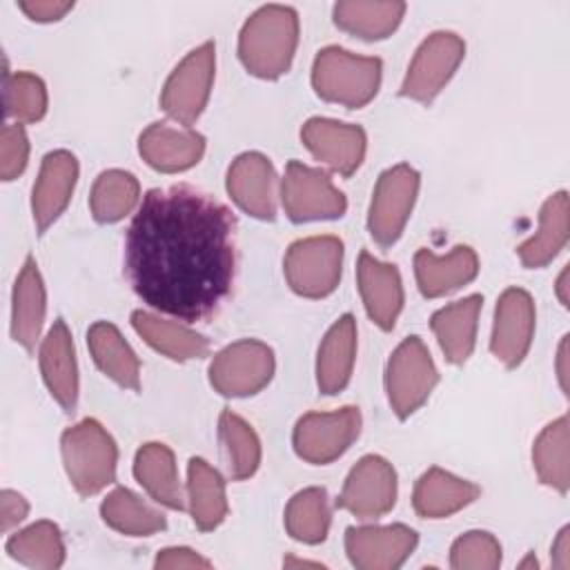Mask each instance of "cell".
Returning <instances> with one entry per match:
<instances>
[{
  "instance_id": "31",
  "label": "cell",
  "mask_w": 570,
  "mask_h": 570,
  "mask_svg": "<svg viewBox=\"0 0 570 570\" xmlns=\"http://www.w3.org/2000/svg\"><path fill=\"white\" fill-rule=\"evenodd\" d=\"M131 325L154 350L163 352L174 361L200 358L209 352V341L205 336L178 323L158 318L149 312L136 309L131 314Z\"/></svg>"
},
{
  "instance_id": "4",
  "label": "cell",
  "mask_w": 570,
  "mask_h": 570,
  "mask_svg": "<svg viewBox=\"0 0 570 570\" xmlns=\"http://www.w3.org/2000/svg\"><path fill=\"white\" fill-rule=\"evenodd\" d=\"M60 448L67 476L82 497L96 494L114 481L118 448L98 421L85 419L69 428Z\"/></svg>"
},
{
  "instance_id": "2",
  "label": "cell",
  "mask_w": 570,
  "mask_h": 570,
  "mask_svg": "<svg viewBox=\"0 0 570 570\" xmlns=\"http://www.w3.org/2000/svg\"><path fill=\"white\" fill-rule=\"evenodd\" d=\"M298 45V13L285 4H267L254 11L240 29L238 56L245 69L258 78L283 76Z\"/></svg>"
},
{
  "instance_id": "9",
  "label": "cell",
  "mask_w": 570,
  "mask_h": 570,
  "mask_svg": "<svg viewBox=\"0 0 570 570\" xmlns=\"http://www.w3.org/2000/svg\"><path fill=\"white\" fill-rule=\"evenodd\" d=\"M463 56H465V42L456 33L452 31L430 33L416 49L399 94L416 102H432L434 96L454 76Z\"/></svg>"
},
{
  "instance_id": "13",
  "label": "cell",
  "mask_w": 570,
  "mask_h": 570,
  "mask_svg": "<svg viewBox=\"0 0 570 570\" xmlns=\"http://www.w3.org/2000/svg\"><path fill=\"white\" fill-rule=\"evenodd\" d=\"M396 503V472L390 461L376 454L363 456L347 474L336 505L358 519L390 512Z\"/></svg>"
},
{
  "instance_id": "43",
  "label": "cell",
  "mask_w": 570,
  "mask_h": 570,
  "mask_svg": "<svg viewBox=\"0 0 570 570\" xmlns=\"http://www.w3.org/2000/svg\"><path fill=\"white\" fill-rule=\"evenodd\" d=\"M212 563L191 548H165L156 557V568H209Z\"/></svg>"
},
{
  "instance_id": "8",
  "label": "cell",
  "mask_w": 570,
  "mask_h": 570,
  "mask_svg": "<svg viewBox=\"0 0 570 570\" xmlns=\"http://www.w3.org/2000/svg\"><path fill=\"white\" fill-rule=\"evenodd\" d=\"M416 194L419 174L405 163L394 165L379 176L367 214L370 234L379 245L387 247L396 243L412 214Z\"/></svg>"
},
{
  "instance_id": "26",
  "label": "cell",
  "mask_w": 570,
  "mask_h": 570,
  "mask_svg": "<svg viewBox=\"0 0 570 570\" xmlns=\"http://www.w3.org/2000/svg\"><path fill=\"white\" fill-rule=\"evenodd\" d=\"M356 354V323L343 314L325 334L316 358V383L323 394H338L352 374Z\"/></svg>"
},
{
  "instance_id": "34",
  "label": "cell",
  "mask_w": 570,
  "mask_h": 570,
  "mask_svg": "<svg viewBox=\"0 0 570 570\" xmlns=\"http://www.w3.org/2000/svg\"><path fill=\"white\" fill-rule=\"evenodd\" d=\"M100 514L107 525L129 537H149L167 525L158 510L147 505L127 488H116L109 492L100 505Z\"/></svg>"
},
{
  "instance_id": "7",
  "label": "cell",
  "mask_w": 570,
  "mask_h": 570,
  "mask_svg": "<svg viewBox=\"0 0 570 570\" xmlns=\"http://www.w3.org/2000/svg\"><path fill=\"white\" fill-rule=\"evenodd\" d=\"M216 71V47L214 42H203L189 51L176 69L169 73L163 94L160 107L167 116L183 125H191L205 109L212 82Z\"/></svg>"
},
{
  "instance_id": "20",
  "label": "cell",
  "mask_w": 570,
  "mask_h": 570,
  "mask_svg": "<svg viewBox=\"0 0 570 570\" xmlns=\"http://www.w3.org/2000/svg\"><path fill=\"white\" fill-rule=\"evenodd\" d=\"M356 276L358 292L370 318L381 330H392L403 307V285L399 269L390 263H381L367 252H361Z\"/></svg>"
},
{
  "instance_id": "33",
  "label": "cell",
  "mask_w": 570,
  "mask_h": 570,
  "mask_svg": "<svg viewBox=\"0 0 570 570\" xmlns=\"http://www.w3.org/2000/svg\"><path fill=\"white\" fill-rule=\"evenodd\" d=\"M7 552L22 566L53 570L65 561V543L56 523L38 521L7 541Z\"/></svg>"
},
{
  "instance_id": "1",
  "label": "cell",
  "mask_w": 570,
  "mask_h": 570,
  "mask_svg": "<svg viewBox=\"0 0 570 570\" xmlns=\"http://www.w3.org/2000/svg\"><path fill=\"white\" fill-rule=\"evenodd\" d=\"M236 269L234 216L191 187L151 189L125 240V272L151 307L198 321L227 298Z\"/></svg>"
},
{
  "instance_id": "15",
  "label": "cell",
  "mask_w": 570,
  "mask_h": 570,
  "mask_svg": "<svg viewBox=\"0 0 570 570\" xmlns=\"http://www.w3.org/2000/svg\"><path fill=\"white\" fill-rule=\"evenodd\" d=\"M416 532L403 523L363 525L345 530V550L352 566L361 570L399 568L416 548Z\"/></svg>"
},
{
  "instance_id": "22",
  "label": "cell",
  "mask_w": 570,
  "mask_h": 570,
  "mask_svg": "<svg viewBox=\"0 0 570 570\" xmlns=\"http://www.w3.org/2000/svg\"><path fill=\"white\" fill-rule=\"evenodd\" d=\"M479 272V258L468 245H456L445 256L419 249L414 256L416 285L423 296L436 298L470 283Z\"/></svg>"
},
{
  "instance_id": "24",
  "label": "cell",
  "mask_w": 570,
  "mask_h": 570,
  "mask_svg": "<svg viewBox=\"0 0 570 570\" xmlns=\"http://www.w3.org/2000/svg\"><path fill=\"white\" fill-rule=\"evenodd\" d=\"M481 303L479 294H470L432 314L430 327L450 363H463L472 354Z\"/></svg>"
},
{
  "instance_id": "11",
  "label": "cell",
  "mask_w": 570,
  "mask_h": 570,
  "mask_svg": "<svg viewBox=\"0 0 570 570\" xmlns=\"http://www.w3.org/2000/svg\"><path fill=\"white\" fill-rule=\"evenodd\" d=\"M274 374V352L254 338L236 341L209 363V383L223 396H249L263 390Z\"/></svg>"
},
{
  "instance_id": "18",
  "label": "cell",
  "mask_w": 570,
  "mask_h": 570,
  "mask_svg": "<svg viewBox=\"0 0 570 570\" xmlns=\"http://www.w3.org/2000/svg\"><path fill=\"white\" fill-rule=\"evenodd\" d=\"M78 180V160L71 151L58 149L42 158L38 180L31 194V212L38 232L42 234L69 205Z\"/></svg>"
},
{
  "instance_id": "23",
  "label": "cell",
  "mask_w": 570,
  "mask_h": 570,
  "mask_svg": "<svg viewBox=\"0 0 570 570\" xmlns=\"http://www.w3.org/2000/svg\"><path fill=\"white\" fill-rule=\"evenodd\" d=\"M47 312L45 283L38 272L33 256H27L16 285H13V305H11V338L24 350H33L40 336Z\"/></svg>"
},
{
  "instance_id": "17",
  "label": "cell",
  "mask_w": 570,
  "mask_h": 570,
  "mask_svg": "<svg viewBox=\"0 0 570 570\" xmlns=\"http://www.w3.org/2000/svg\"><path fill=\"white\" fill-rule=\"evenodd\" d=\"M274 167L258 151L240 154L227 171V191L232 200L254 218L272 220L276 216Z\"/></svg>"
},
{
  "instance_id": "36",
  "label": "cell",
  "mask_w": 570,
  "mask_h": 570,
  "mask_svg": "<svg viewBox=\"0 0 570 570\" xmlns=\"http://www.w3.org/2000/svg\"><path fill=\"white\" fill-rule=\"evenodd\" d=\"M138 194L140 185L134 174L122 169L102 171L91 187V214L98 223H116L136 207Z\"/></svg>"
},
{
  "instance_id": "48",
  "label": "cell",
  "mask_w": 570,
  "mask_h": 570,
  "mask_svg": "<svg viewBox=\"0 0 570 570\" xmlns=\"http://www.w3.org/2000/svg\"><path fill=\"white\" fill-rule=\"evenodd\" d=\"M285 566H321V563H309V561H294V559H285Z\"/></svg>"
},
{
  "instance_id": "14",
  "label": "cell",
  "mask_w": 570,
  "mask_h": 570,
  "mask_svg": "<svg viewBox=\"0 0 570 570\" xmlns=\"http://www.w3.org/2000/svg\"><path fill=\"white\" fill-rule=\"evenodd\" d=\"M534 334V301L525 289L510 287L499 296L490 350L505 367H517L532 343Z\"/></svg>"
},
{
  "instance_id": "29",
  "label": "cell",
  "mask_w": 570,
  "mask_h": 570,
  "mask_svg": "<svg viewBox=\"0 0 570 570\" xmlns=\"http://www.w3.org/2000/svg\"><path fill=\"white\" fill-rule=\"evenodd\" d=\"M568 243V194H552L539 212V229L532 238L517 247V254L525 267L548 265Z\"/></svg>"
},
{
  "instance_id": "39",
  "label": "cell",
  "mask_w": 570,
  "mask_h": 570,
  "mask_svg": "<svg viewBox=\"0 0 570 570\" xmlns=\"http://www.w3.org/2000/svg\"><path fill=\"white\" fill-rule=\"evenodd\" d=\"M4 107L7 116L18 122H36L47 111L45 82L29 71L4 73Z\"/></svg>"
},
{
  "instance_id": "47",
  "label": "cell",
  "mask_w": 570,
  "mask_h": 570,
  "mask_svg": "<svg viewBox=\"0 0 570 570\" xmlns=\"http://www.w3.org/2000/svg\"><path fill=\"white\" fill-rule=\"evenodd\" d=\"M568 269H563L561 274H559V281H557V294H559V301L563 303V305H568Z\"/></svg>"
},
{
  "instance_id": "40",
  "label": "cell",
  "mask_w": 570,
  "mask_h": 570,
  "mask_svg": "<svg viewBox=\"0 0 570 570\" xmlns=\"http://www.w3.org/2000/svg\"><path fill=\"white\" fill-rule=\"evenodd\" d=\"M450 566L456 570H494L501 566V546L490 532H465L452 543Z\"/></svg>"
},
{
  "instance_id": "44",
  "label": "cell",
  "mask_w": 570,
  "mask_h": 570,
  "mask_svg": "<svg viewBox=\"0 0 570 570\" xmlns=\"http://www.w3.org/2000/svg\"><path fill=\"white\" fill-rule=\"evenodd\" d=\"M29 512V503L22 494H18L16 490H2L0 494V517H2V530H11L13 525H18Z\"/></svg>"
},
{
  "instance_id": "19",
  "label": "cell",
  "mask_w": 570,
  "mask_h": 570,
  "mask_svg": "<svg viewBox=\"0 0 570 570\" xmlns=\"http://www.w3.org/2000/svg\"><path fill=\"white\" fill-rule=\"evenodd\" d=\"M138 151L149 167L174 174L194 167L203 158L205 138L187 127L180 129L167 122H154L140 134Z\"/></svg>"
},
{
  "instance_id": "41",
  "label": "cell",
  "mask_w": 570,
  "mask_h": 570,
  "mask_svg": "<svg viewBox=\"0 0 570 570\" xmlns=\"http://www.w3.org/2000/svg\"><path fill=\"white\" fill-rule=\"evenodd\" d=\"M29 158V140L22 125H4L0 134V176L2 180L18 178Z\"/></svg>"
},
{
  "instance_id": "6",
  "label": "cell",
  "mask_w": 570,
  "mask_h": 570,
  "mask_svg": "<svg viewBox=\"0 0 570 570\" xmlns=\"http://www.w3.org/2000/svg\"><path fill=\"white\" fill-rule=\"evenodd\" d=\"M341 265L343 243L336 236H309L289 245L285 278L296 294L323 298L338 285Z\"/></svg>"
},
{
  "instance_id": "42",
  "label": "cell",
  "mask_w": 570,
  "mask_h": 570,
  "mask_svg": "<svg viewBox=\"0 0 570 570\" xmlns=\"http://www.w3.org/2000/svg\"><path fill=\"white\" fill-rule=\"evenodd\" d=\"M18 7L36 22H51L60 20L67 11L73 9V2H58V0H22Z\"/></svg>"
},
{
  "instance_id": "10",
  "label": "cell",
  "mask_w": 570,
  "mask_h": 570,
  "mask_svg": "<svg viewBox=\"0 0 570 570\" xmlns=\"http://www.w3.org/2000/svg\"><path fill=\"white\" fill-rule=\"evenodd\" d=\"M281 198L285 214L294 223L338 218L345 214L347 200L338 191L332 178L314 167H307L298 160H292L285 167L281 183Z\"/></svg>"
},
{
  "instance_id": "45",
  "label": "cell",
  "mask_w": 570,
  "mask_h": 570,
  "mask_svg": "<svg viewBox=\"0 0 570 570\" xmlns=\"http://www.w3.org/2000/svg\"><path fill=\"white\" fill-rule=\"evenodd\" d=\"M552 566L559 570L570 568V528H561L552 543Z\"/></svg>"
},
{
  "instance_id": "35",
  "label": "cell",
  "mask_w": 570,
  "mask_h": 570,
  "mask_svg": "<svg viewBox=\"0 0 570 570\" xmlns=\"http://www.w3.org/2000/svg\"><path fill=\"white\" fill-rule=\"evenodd\" d=\"M532 463L541 483L559 492H568V416H559L541 430L532 448Z\"/></svg>"
},
{
  "instance_id": "28",
  "label": "cell",
  "mask_w": 570,
  "mask_h": 570,
  "mask_svg": "<svg viewBox=\"0 0 570 570\" xmlns=\"http://www.w3.org/2000/svg\"><path fill=\"white\" fill-rule=\"evenodd\" d=\"M89 352L96 365L114 379L118 385L129 390H140V363L129 343L122 338L116 325L111 323H94L87 332Z\"/></svg>"
},
{
  "instance_id": "21",
  "label": "cell",
  "mask_w": 570,
  "mask_h": 570,
  "mask_svg": "<svg viewBox=\"0 0 570 570\" xmlns=\"http://www.w3.org/2000/svg\"><path fill=\"white\" fill-rule=\"evenodd\" d=\"M40 372L58 405L73 412L78 403V367L71 334L62 318H56L40 345Z\"/></svg>"
},
{
  "instance_id": "32",
  "label": "cell",
  "mask_w": 570,
  "mask_h": 570,
  "mask_svg": "<svg viewBox=\"0 0 570 570\" xmlns=\"http://www.w3.org/2000/svg\"><path fill=\"white\" fill-rule=\"evenodd\" d=\"M405 2H365L347 0L334 4V22L347 33L365 40L387 38L401 22Z\"/></svg>"
},
{
  "instance_id": "37",
  "label": "cell",
  "mask_w": 570,
  "mask_h": 570,
  "mask_svg": "<svg viewBox=\"0 0 570 570\" xmlns=\"http://www.w3.org/2000/svg\"><path fill=\"white\" fill-rule=\"evenodd\" d=\"M218 434L232 479H249L261 463V443L252 425L243 421L238 414L225 410L218 419Z\"/></svg>"
},
{
  "instance_id": "46",
  "label": "cell",
  "mask_w": 570,
  "mask_h": 570,
  "mask_svg": "<svg viewBox=\"0 0 570 570\" xmlns=\"http://www.w3.org/2000/svg\"><path fill=\"white\" fill-rule=\"evenodd\" d=\"M557 374H559L561 390L568 394V336H563V341H561V345H559V354H557Z\"/></svg>"
},
{
  "instance_id": "25",
  "label": "cell",
  "mask_w": 570,
  "mask_h": 570,
  "mask_svg": "<svg viewBox=\"0 0 570 570\" xmlns=\"http://www.w3.org/2000/svg\"><path fill=\"white\" fill-rule=\"evenodd\" d=\"M479 497V488L441 468L423 472L414 485L412 503L419 517L443 519L470 505Z\"/></svg>"
},
{
  "instance_id": "30",
  "label": "cell",
  "mask_w": 570,
  "mask_h": 570,
  "mask_svg": "<svg viewBox=\"0 0 570 570\" xmlns=\"http://www.w3.org/2000/svg\"><path fill=\"white\" fill-rule=\"evenodd\" d=\"M187 501L198 530L207 532L223 523L227 514L225 481L205 459H191L187 468Z\"/></svg>"
},
{
  "instance_id": "3",
  "label": "cell",
  "mask_w": 570,
  "mask_h": 570,
  "mask_svg": "<svg viewBox=\"0 0 570 570\" xmlns=\"http://www.w3.org/2000/svg\"><path fill=\"white\" fill-rule=\"evenodd\" d=\"M312 85L323 100L358 109L379 91L381 60L341 47H325L314 60Z\"/></svg>"
},
{
  "instance_id": "12",
  "label": "cell",
  "mask_w": 570,
  "mask_h": 570,
  "mask_svg": "<svg viewBox=\"0 0 570 570\" xmlns=\"http://www.w3.org/2000/svg\"><path fill=\"white\" fill-rule=\"evenodd\" d=\"M361 430V412L354 405L336 412H309L294 428V450L314 465L338 459Z\"/></svg>"
},
{
  "instance_id": "38",
  "label": "cell",
  "mask_w": 570,
  "mask_h": 570,
  "mask_svg": "<svg viewBox=\"0 0 570 570\" xmlns=\"http://www.w3.org/2000/svg\"><path fill=\"white\" fill-rule=\"evenodd\" d=\"M285 528L296 541L321 543L330 530L327 492L323 488L296 492L285 508Z\"/></svg>"
},
{
  "instance_id": "5",
  "label": "cell",
  "mask_w": 570,
  "mask_h": 570,
  "mask_svg": "<svg viewBox=\"0 0 570 570\" xmlns=\"http://www.w3.org/2000/svg\"><path fill=\"white\" fill-rule=\"evenodd\" d=\"M439 381L430 350L419 336H407L390 356L385 370V390L399 419L414 414Z\"/></svg>"
},
{
  "instance_id": "49",
  "label": "cell",
  "mask_w": 570,
  "mask_h": 570,
  "mask_svg": "<svg viewBox=\"0 0 570 570\" xmlns=\"http://www.w3.org/2000/svg\"><path fill=\"white\" fill-rule=\"evenodd\" d=\"M528 566H534V568H537V559H532V554H530L525 561H521V568H528Z\"/></svg>"
},
{
  "instance_id": "16",
  "label": "cell",
  "mask_w": 570,
  "mask_h": 570,
  "mask_svg": "<svg viewBox=\"0 0 570 570\" xmlns=\"http://www.w3.org/2000/svg\"><path fill=\"white\" fill-rule=\"evenodd\" d=\"M301 138L316 160L343 176L354 174L363 163L365 131L358 125L332 118H309L301 129Z\"/></svg>"
},
{
  "instance_id": "27",
  "label": "cell",
  "mask_w": 570,
  "mask_h": 570,
  "mask_svg": "<svg viewBox=\"0 0 570 570\" xmlns=\"http://www.w3.org/2000/svg\"><path fill=\"white\" fill-rule=\"evenodd\" d=\"M134 474L149 497L171 510L185 508L174 452L165 443H145L134 459Z\"/></svg>"
}]
</instances>
